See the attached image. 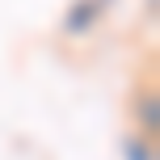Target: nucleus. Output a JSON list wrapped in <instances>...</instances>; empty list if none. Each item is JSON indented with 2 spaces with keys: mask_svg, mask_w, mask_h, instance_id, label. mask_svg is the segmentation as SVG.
Returning a JSON list of instances; mask_svg holds the SVG:
<instances>
[{
  "mask_svg": "<svg viewBox=\"0 0 160 160\" xmlns=\"http://www.w3.org/2000/svg\"><path fill=\"white\" fill-rule=\"evenodd\" d=\"M131 131H139V135L156 139L160 135V88L156 80H139L135 93H131Z\"/></svg>",
  "mask_w": 160,
  "mask_h": 160,
  "instance_id": "obj_1",
  "label": "nucleus"
},
{
  "mask_svg": "<svg viewBox=\"0 0 160 160\" xmlns=\"http://www.w3.org/2000/svg\"><path fill=\"white\" fill-rule=\"evenodd\" d=\"M114 0H72L63 13V34L68 38H84V34H93L97 25H101L105 8H110Z\"/></svg>",
  "mask_w": 160,
  "mask_h": 160,
  "instance_id": "obj_2",
  "label": "nucleus"
},
{
  "mask_svg": "<svg viewBox=\"0 0 160 160\" xmlns=\"http://www.w3.org/2000/svg\"><path fill=\"white\" fill-rule=\"evenodd\" d=\"M122 160H160V156H156V139L131 131V135L122 139Z\"/></svg>",
  "mask_w": 160,
  "mask_h": 160,
  "instance_id": "obj_3",
  "label": "nucleus"
},
{
  "mask_svg": "<svg viewBox=\"0 0 160 160\" xmlns=\"http://www.w3.org/2000/svg\"><path fill=\"white\" fill-rule=\"evenodd\" d=\"M156 8H160V0H143V13H148V21H156Z\"/></svg>",
  "mask_w": 160,
  "mask_h": 160,
  "instance_id": "obj_4",
  "label": "nucleus"
}]
</instances>
